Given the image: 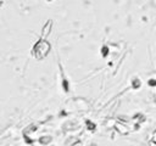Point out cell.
I'll return each mask as SVG.
<instances>
[{
  "instance_id": "7a4b0ae2",
  "label": "cell",
  "mask_w": 156,
  "mask_h": 146,
  "mask_svg": "<svg viewBox=\"0 0 156 146\" xmlns=\"http://www.w3.org/2000/svg\"><path fill=\"white\" fill-rule=\"evenodd\" d=\"M152 141L154 142H156V130L154 131V134H152Z\"/></svg>"
},
{
  "instance_id": "3957f363",
  "label": "cell",
  "mask_w": 156,
  "mask_h": 146,
  "mask_svg": "<svg viewBox=\"0 0 156 146\" xmlns=\"http://www.w3.org/2000/svg\"><path fill=\"white\" fill-rule=\"evenodd\" d=\"M149 146H156V142H154V141H151V142L149 144Z\"/></svg>"
},
{
  "instance_id": "6da1fadb",
  "label": "cell",
  "mask_w": 156,
  "mask_h": 146,
  "mask_svg": "<svg viewBox=\"0 0 156 146\" xmlns=\"http://www.w3.org/2000/svg\"><path fill=\"white\" fill-rule=\"evenodd\" d=\"M117 128H118V130H119L121 133H123V134H126V133L128 131V129H127L126 127H123V125H117Z\"/></svg>"
}]
</instances>
